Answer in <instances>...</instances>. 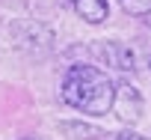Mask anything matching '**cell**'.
Masks as SVG:
<instances>
[{"label":"cell","mask_w":151,"mask_h":140,"mask_svg":"<svg viewBox=\"0 0 151 140\" xmlns=\"http://www.w3.org/2000/svg\"><path fill=\"white\" fill-rule=\"evenodd\" d=\"M59 96H62V101L68 107L83 110L86 116H104L107 110H113L116 84L101 69H95L89 63H74L62 75Z\"/></svg>","instance_id":"cell-1"},{"label":"cell","mask_w":151,"mask_h":140,"mask_svg":"<svg viewBox=\"0 0 151 140\" xmlns=\"http://www.w3.org/2000/svg\"><path fill=\"white\" fill-rule=\"evenodd\" d=\"M12 39L18 48H24L27 54H45L53 45V33L50 27L39 24V21H15L12 24Z\"/></svg>","instance_id":"cell-2"},{"label":"cell","mask_w":151,"mask_h":140,"mask_svg":"<svg viewBox=\"0 0 151 140\" xmlns=\"http://www.w3.org/2000/svg\"><path fill=\"white\" fill-rule=\"evenodd\" d=\"M113 113L119 122L124 125H136L142 119V96L130 81H119L116 84V98H113Z\"/></svg>","instance_id":"cell-3"},{"label":"cell","mask_w":151,"mask_h":140,"mask_svg":"<svg viewBox=\"0 0 151 140\" xmlns=\"http://www.w3.org/2000/svg\"><path fill=\"white\" fill-rule=\"evenodd\" d=\"M95 51L104 57L107 66L119 69V72H133V66H136V57H133L130 45H124V42H104V45H98Z\"/></svg>","instance_id":"cell-4"},{"label":"cell","mask_w":151,"mask_h":140,"mask_svg":"<svg viewBox=\"0 0 151 140\" xmlns=\"http://www.w3.org/2000/svg\"><path fill=\"white\" fill-rule=\"evenodd\" d=\"M71 6L86 24H104L110 18V0H71Z\"/></svg>","instance_id":"cell-5"},{"label":"cell","mask_w":151,"mask_h":140,"mask_svg":"<svg viewBox=\"0 0 151 140\" xmlns=\"http://www.w3.org/2000/svg\"><path fill=\"white\" fill-rule=\"evenodd\" d=\"M59 128L71 137V140H95L101 131L95 128V125H89V122H80V119H65V122H59Z\"/></svg>","instance_id":"cell-6"},{"label":"cell","mask_w":151,"mask_h":140,"mask_svg":"<svg viewBox=\"0 0 151 140\" xmlns=\"http://www.w3.org/2000/svg\"><path fill=\"white\" fill-rule=\"evenodd\" d=\"M122 9L133 18H142L151 12V0H122Z\"/></svg>","instance_id":"cell-7"},{"label":"cell","mask_w":151,"mask_h":140,"mask_svg":"<svg viewBox=\"0 0 151 140\" xmlns=\"http://www.w3.org/2000/svg\"><path fill=\"white\" fill-rule=\"evenodd\" d=\"M119 140H148L145 134H136V131H124V134H119Z\"/></svg>","instance_id":"cell-8"},{"label":"cell","mask_w":151,"mask_h":140,"mask_svg":"<svg viewBox=\"0 0 151 140\" xmlns=\"http://www.w3.org/2000/svg\"><path fill=\"white\" fill-rule=\"evenodd\" d=\"M24 140H33V137H24Z\"/></svg>","instance_id":"cell-9"}]
</instances>
